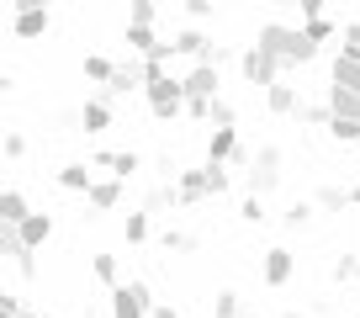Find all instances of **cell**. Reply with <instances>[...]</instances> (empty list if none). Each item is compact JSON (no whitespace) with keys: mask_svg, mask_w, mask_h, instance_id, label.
<instances>
[{"mask_svg":"<svg viewBox=\"0 0 360 318\" xmlns=\"http://www.w3.org/2000/svg\"><path fill=\"white\" fill-rule=\"evenodd\" d=\"M27 212H32V207H27V196L16 191V186H0V223H22Z\"/></svg>","mask_w":360,"mask_h":318,"instance_id":"cell-21","label":"cell"},{"mask_svg":"<svg viewBox=\"0 0 360 318\" xmlns=\"http://www.w3.org/2000/svg\"><path fill=\"white\" fill-rule=\"evenodd\" d=\"M169 207H175V186H169V181L154 186V191L143 196V212H148V217H154V212H169Z\"/></svg>","mask_w":360,"mask_h":318,"instance_id":"cell-32","label":"cell"},{"mask_svg":"<svg viewBox=\"0 0 360 318\" xmlns=\"http://www.w3.org/2000/svg\"><path fill=\"white\" fill-rule=\"evenodd\" d=\"M11 85H16V80H11V75H0V96H11Z\"/></svg>","mask_w":360,"mask_h":318,"instance_id":"cell-46","label":"cell"},{"mask_svg":"<svg viewBox=\"0 0 360 318\" xmlns=\"http://www.w3.org/2000/svg\"><path fill=\"white\" fill-rule=\"evenodd\" d=\"M180 11L202 27V22H212V16H217V0H180Z\"/></svg>","mask_w":360,"mask_h":318,"instance_id":"cell-36","label":"cell"},{"mask_svg":"<svg viewBox=\"0 0 360 318\" xmlns=\"http://www.w3.org/2000/svg\"><path fill=\"white\" fill-rule=\"evenodd\" d=\"M334 281L339 286H349V281H360V255H334Z\"/></svg>","mask_w":360,"mask_h":318,"instance_id":"cell-34","label":"cell"},{"mask_svg":"<svg viewBox=\"0 0 360 318\" xmlns=\"http://www.w3.org/2000/svg\"><path fill=\"white\" fill-rule=\"evenodd\" d=\"M328 85H339V91L360 96V58H345V53H334V64H328Z\"/></svg>","mask_w":360,"mask_h":318,"instance_id":"cell-17","label":"cell"},{"mask_svg":"<svg viewBox=\"0 0 360 318\" xmlns=\"http://www.w3.org/2000/svg\"><path fill=\"white\" fill-rule=\"evenodd\" d=\"M169 48H175V58H191V64H196V58H212V37H207L196 22H191V27H180Z\"/></svg>","mask_w":360,"mask_h":318,"instance_id":"cell-13","label":"cell"},{"mask_svg":"<svg viewBox=\"0 0 360 318\" xmlns=\"http://www.w3.org/2000/svg\"><path fill=\"white\" fill-rule=\"evenodd\" d=\"M207 165H249V148L238 127H212L207 133Z\"/></svg>","mask_w":360,"mask_h":318,"instance_id":"cell-5","label":"cell"},{"mask_svg":"<svg viewBox=\"0 0 360 318\" xmlns=\"http://www.w3.org/2000/svg\"><path fill=\"white\" fill-rule=\"evenodd\" d=\"M112 64L117 58H106V53H85L79 58V75H85L90 85H106V80H112Z\"/></svg>","mask_w":360,"mask_h":318,"instance_id":"cell-27","label":"cell"},{"mask_svg":"<svg viewBox=\"0 0 360 318\" xmlns=\"http://www.w3.org/2000/svg\"><path fill=\"white\" fill-rule=\"evenodd\" d=\"M53 181L64 186V191L85 196V191H90V181H96V170H90L85 159H69V165H58V170H53Z\"/></svg>","mask_w":360,"mask_h":318,"instance_id":"cell-16","label":"cell"},{"mask_svg":"<svg viewBox=\"0 0 360 318\" xmlns=\"http://www.w3.org/2000/svg\"><path fill=\"white\" fill-rule=\"evenodd\" d=\"M339 53H345V58H360V22H345V27H339Z\"/></svg>","mask_w":360,"mask_h":318,"instance_id":"cell-37","label":"cell"},{"mask_svg":"<svg viewBox=\"0 0 360 318\" xmlns=\"http://www.w3.org/2000/svg\"><path fill=\"white\" fill-rule=\"evenodd\" d=\"M281 318H307V313H302V307H286V313H281Z\"/></svg>","mask_w":360,"mask_h":318,"instance_id":"cell-47","label":"cell"},{"mask_svg":"<svg viewBox=\"0 0 360 318\" xmlns=\"http://www.w3.org/2000/svg\"><path fill=\"white\" fill-rule=\"evenodd\" d=\"M180 91L186 96H217L223 91V69H217L212 58H196V64L180 75Z\"/></svg>","mask_w":360,"mask_h":318,"instance_id":"cell-11","label":"cell"},{"mask_svg":"<svg viewBox=\"0 0 360 318\" xmlns=\"http://www.w3.org/2000/svg\"><path fill=\"white\" fill-rule=\"evenodd\" d=\"M238 318H259V313H238Z\"/></svg>","mask_w":360,"mask_h":318,"instance_id":"cell-49","label":"cell"},{"mask_svg":"<svg viewBox=\"0 0 360 318\" xmlns=\"http://www.w3.org/2000/svg\"><path fill=\"white\" fill-rule=\"evenodd\" d=\"M122 43H127V48H133V53H138V58H143V53H148V48H154V43H159V32H154V22H127V27H122Z\"/></svg>","mask_w":360,"mask_h":318,"instance_id":"cell-19","label":"cell"},{"mask_svg":"<svg viewBox=\"0 0 360 318\" xmlns=\"http://www.w3.org/2000/svg\"><path fill=\"white\" fill-rule=\"evenodd\" d=\"M122 191H127V186L117 181V175H96V181H90V191H85V207H90L85 217L117 212V207H122Z\"/></svg>","mask_w":360,"mask_h":318,"instance_id":"cell-9","label":"cell"},{"mask_svg":"<svg viewBox=\"0 0 360 318\" xmlns=\"http://www.w3.org/2000/svg\"><path fill=\"white\" fill-rule=\"evenodd\" d=\"M238 313H244V303H238V292H233V286H223V292L212 297V318H238Z\"/></svg>","mask_w":360,"mask_h":318,"instance_id":"cell-33","label":"cell"},{"mask_svg":"<svg viewBox=\"0 0 360 318\" xmlns=\"http://www.w3.org/2000/svg\"><path fill=\"white\" fill-rule=\"evenodd\" d=\"M349 148H355V159H360V138H355V144H349Z\"/></svg>","mask_w":360,"mask_h":318,"instance_id":"cell-48","label":"cell"},{"mask_svg":"<svg viewBox=\"0 0 360 318\" xmlns=\"http://www.w3.org/2000/svg\"><path fill=\"white\" fill-rule=\"evenodd\" d=\"M238 75H244V85H255V91H265L270 80H281V64H276V58H270V53H259V48L249 43L244 53H238Z\"/></svg>","mask_w":360,"mask_h":318,"instance_id":"cell-7","label":"cell"},{"mask_svg":"<svg viewBox=\"0 0 360 318\" xmlns=\"http://www.w3.org/2000/svg\"><path fill=\"white\" fill-rule=\"evenodd\" d=\"M112 127H117V106L106 101V96H96V91H90L85 101H79V133H90V138H96V133H112Z\"/></svg>","mask_w":360,"mask_h":318,"instance_id":"cell-8","label":"cell"},{"mask_svg":"<svg viewBox=\"0 0 360 318\" xmlns=\"http://www.w3.org/2000/svg\"><path fill=\"white\" fill-rule=\"evenodd\" d=\"M202 181H207V196H228L233 175H228V165H202Z\"/></svg>","mask_w":360,"mask_h":318,"instance_id":"cell-30","label":"cell"},{"mask_svg":"<svg viewBox=\"0 0 360 318\" xmlns=\"http://www.w3.org/2000/svg\"><path fill=\"white\" fill-rule=\"evenodd\" d=\"M143 318H180V307H175V303H154Z\"/></svg>","mask_w":360,"mask_h":318,"instance_id":"cell-43","label":"cell"},{"mask_svg":"<svg viewBox=\"0 0 360 318\" xmlns=\"http://www.w3.org/2000/svg\"><path fill=\"white\" fill-rule=\"evenodd\" d=\"M90 165H96V170H112L117 181H133V175L143 170V154H138V148H96Z\"/></svg>","mask_w":360,"mask_h":318,"instance_id":"cell-10","label":"cell"},{"mask_svg":"<svg viewBox=\"0 0 360 318\" xmlns=\"http://www.w3.org/2000/svg\"><path fill=\"white\" fill-rule=\"evenodd\" d=\"M323 106H328V117H360V96L339 91V85H328V91H323Z\"/></svg>","mask_w":360,"mask_h":318,"instance_id":"cell-23","label":"cell"},{"mask_svg":"<svg viewBox=\"0 0 360 318\" xmlns=\"http://www.w3.org/2000/svg\"><path fill=\"white\" fill-rule=\"evenodd\" d=\"M292 276H297V255L286 250V244H270V250L259 255V281H265V286H276V292H281Z\"/></svg>","mask_w":360,"mask_h":318,"instance_id":"cell-6","label":"cell"},{"mask_svg":"<svg viewBox=\"0 0 360 318\" xmlns=\"http://www.w3.org/2000/svg\"><path fill=\"white\" fill-rule=\"evenodd\" d=\"M48 238H53V212H27L22 223H16V244H22V250H43Z\"/></svg>","mask_w":360,"mask_h":318,"instance_id":"cell-12","label":"cell"},{"mask_svg":"<svg viewBox=\"0 0 360 318\" xmlns=\"http://www.w3.org/2000/svg\"><path fill=\"white\" fill-rule=\"evenodd\" d=\"M37 6H48V0H11V11H37Z\"/></svg>","mask_w":360,"mask_h":318,"instance_id":"cell-44","label":"cell"},{"mask_svg":"<svg viewBox=\"0 0 360 318\" xmlns=\"http://www.w3.org/2000/svg\"><path fill=\"white\" fill-rule=\"evenodd\" d=\"M122 238L133 244V250H138V244H148V238H154V223H148V212H127V217H122Z\"/></svg>","mask_w":360,"mask_h":318,"instance_id":"cell-25","label":"cell"},{"mask_svg":"<svg viewBox=\"0 0 360 318\" xmlns=\"http://www.w3.org/2000/svg\"><path fill=\"white\" fill-rule=\"evenodd\" d=\"M22 244H16V223H0V260H16Z\"/></svg>","mask_w":360,"mask_h":318,"instance_id":"cell-39","label":"cell"},{"mask_svg":"<svg viewBox=\"0 0 360 318\" xmlns=\"http://www.w3.org/2000/svg\"><path fill=\"white\" fill-rule=\"evenodd\" d=\"M292 117H297V122H307V127H323V122H328V106H323V101H297Z\"/></svg>","mask_w":360,"mask_h":318,"instance_id":"cell-35","label":"cell"},{"mask_svg":"<svg viewBox=\"0 0 360 318\" xmlns=\"http://www.w3.org/2000/svg\"><path fill=\"white\" fill-rule=\"evenodd\" d=\"M22 318H53V313H37V307H27V303H22Z\"/></svg>","mask_w":360,"mask_h":318,"instance_id":"cell-45","label":"cell"},{"mask_svg":"<svg viewBox=\"0 0 360 318\" xmlns=\"http://www.w3.org/2000/svg\"><path fill=\"white\" fill-rule=\"evenodd\" d=\"M297 101H302V96H297V85H286V75L265 85V112H270V117H292Z\"/></svg>","mask_w":360,"mask_h":318,"instance_id":"cell-15","label":"cell"},{"mask_svg":"<svg viewBox=\"0 0 360 318\" xmlns=\"http://www.w3.org/2000/svg\"><path fill=\"white\" fill-rule=\"evenodd\" d=\"M133 91H143V58H122V64H112V80L106 85H96V96H106V101H122V96H133Z\"/></svg>","mask_w":360,"mask_h":318,"instance_id":"cell-4","label":"cell"},{"mask_svg":"<svg viewBox=\"0 0 360 318\" xmlns=\"http://www.w3.org/2000/svg\"><path fill=\"white\" fill-rule=\"evenodd\" d=\"M159 0H127V22H154Z\"/></svg>","mask_w":360,"mask_h":318,"instance_id":"cell-38","label":"cell"},{"mask_svg":"<svg viewBox=\"0 0 360 318\" xmlns=\"http://www.w3.org/2000/svg\"><path fill=\"white\" fill-rule=\"evenodd\" d=\"M238 223H249V228L270 223V207H265V196H255V191H249L244 202H238Z\"/></svg>","mask_w":360,"mask_h":318,"instance_id":"cell-29","label":"cell"},{"mask_svg":"<svg viewBox=\"0 0 360 318\" xmlns=\"http://www.w3.org/2000/svg\"><path fill=\"white\" fill-rule=\"evenodd\" d=\"M255 48L276 58V64H281V75H286V69H302V64H313V58L323 53V48H313V43L302 37V27H286V22H259Z\"/></svg>","mask_w":360,"mask_h":318,"instance_id":"cell-1","label":"cell"},{"mask_svg":"<svg viewBox=\"0 0 360 318\" xmlns=\"http://www.w3.org/2000/svg\"><path fill=\"white\" fill-rule=\"evenodd\" d=\"M281 181H286V159H281V148H276V144H259L255 154H249V191H255V196H270Z\"/></svg>","mask_w":360,"mask_h":318,"instance_id":"cell-2","label":"cell"},{"mask_svg":"<svg viewBox=\"0 0 360 318\" xmlns=\"http://www.w3.org/2000/svg\"><path fill=\"white\" fill-rule=\"evenodd\" d=\"M106 303H112V318H143L159 297H154V286H148L143 276H133V281L106 286Z\"/></svg>","mask_w":360,"mask_h":318,"instance_id":"cell-3","label":"cell"},{"mask_svg":"<svg viewBox=\"0 0 360 318\" xmlns=\"http://www.w3.org/2000/svg\"><path fill=\"white\" fill-rule=\"evenodd\" d=\"M292 6L302 11V22H307V16H323V6H328V0H292Z\"/></svg>","mask_w":360,"mask_h":318,"instance_id":"cell-42","label":"cell"},{"mask_svg":"<svg viewBox=\"0 0 360 318\" xmlns=\"http://www.w3.org/2000/svg\"><path fill=\"white\" fill-rule=\"evenodd\" d=\"M0 318H22V297H11V292H0Z\"/></svg>","mask_w":360,"mask_h":318,"instance_id":"cell-41","label":"cell"},{"mask_svg":"<svg viewBox=\"0 0 360 318\" xmlns=\"http://www.w3.org/2000/svg\"><path fill=\"white\" fill-rule=\"evenodd\" d=\"M207 127H238V106L228 101L223 91H217L212 101H207Z\"/></svg>","mask_w":360,"mask_h":318,"instance_id":"cell-22","label":"cell"},{"mask_svg":"<svg viewBox=\"0 0 360 318\" xmlns=\"http://www.w3.org/2000/svg\"><path fill=\"white\" fill-rule=\"evenodd\" d=\"M313 207H318V212H345V186H318Z\"/></svg>","mask_w":360,"mask_h":318,"instance_id":"cell-31","label":"cell"},{"mask_svg":"<svg viewBox=\"0 0 360 318\" xmlns=\"http://www.w3.org/2000/svg\"><path fill=\"white\" fill-rule=\"evenodd\" d=\"M0 154H6V159H22L27 154V138L22 133H6V138H0Z\"/></svg>","mask_w":360,"mask_h":318,"instance_id":"cell-40","label":"cell"},{"mask_svg":"<svg viewBox=\"0 0 360 318\" xmlns=\"http://www.w3.org/2000/svg\"><path fill=\"white\" fill-rule=\"evenodd\" d=\"M323 133L334 138L339 148H349V144L360 138V117H328V122H323Z\"/></svg>","mask_w":360,"mask_h":318,"instance_id":"cell-24","label":"cell"},{"mask_svg":"<svg viewBox=\"0 0 360 318\" xmlns=\"http://www.w3.org/2000/svg\"><path fill=\"white\" fill-rule=\"evenodd\" d=\"M159 250H169V255H196V250H202V238H196V234H180V228H165V234H159Z\"/></svg>","mask_w":360,"mask_h":318,"instance_id":"cell-26","label":"cell"},{"mask_svg":"<svg viewBox=\"0 0 360 318\" xmlns=\"http://www.w3.org/2000/svg\"><path fill=\"white\" fill-rule=\"evenodd\" d=\"M48 27H53L48 6H37V11H11V32L22 37V43H37V37H48Z\"/></svg>","mask_w":360,"mask_h":318,"instance_id":"cell-14","label":"cell"},{"mask_svg":"<svg viewBox=\"0 0 360 318\" xmlns=\"http://www.w3.org/2000/svg\"><path fill=\"white\" fill-rule=\"evenodd\" d=\"M313 217H318V207H313V196H297V202H292V207H286V217H281V223H286V228H292V234H302V228H307V223H313Z\"/></svg>","mask_w":360,"mask_h":318,"instance_id":"cell-28","label":"cell"},{"mask_svg":"<svg viewBox=\"0 0 360 318\" xmlns=\"http://www.w3.org/2000/svg\"><path fill=\"white\" fill-rule=\"evenodd\" d=\"M90 276H96L101 286H117V281H122V260H117L112 250H96V255H90Z\"/></svg>","mask_w":360,"mask_h":318,"instance_id":"cell-18","label":"cell"},{"mask_svg":"<svg viewBox=\"0 0 360 318\" xmlns=\"http://www.w3.org/2000/svg\"><path fill=\"white\" fill-rule=\"evenodd\" d=\"M302 37H307L313 48H323V43H334V37H339V22H334V16H307V22H302Z\"/></svg>","mask_w":360,"mask_h":318,"instance_id":"cell-20","label":"cell"}]
</instances>
